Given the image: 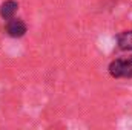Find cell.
I'll use <instances>...</instances> for the list:
<instances>
[{"label": "cell", "mask_w": 132, "mask_h": 130, "mask_svg": "<svg viewBox=\"0 0 132 130\" xmlns=\"http://www.w3.org/2000/svg\"><path fill=\"white\" fill-rule=\"evenodd\" d=\"M26 29L28 28H26L25 22L20 20V18H9L8 23H6V32H8L9 37H12V38L23 37L26 34Z\"/></svg>", "instance_id": "2"}, {"label": "cell", "mask_w": 132, "mask_h": 130, "mask_svg": "<svg viewBox=\"0 0 132 130\" xmlns=\"http://www.w3.org/2000/svg\"><path fill=\"white\" fill-rule=\"evenodd\" d=\"M17 9H19V3L15 0H6L0 6V15L5 20H9V18L14 17V14L17 12Z\"/></svg>", "instance_id": "3"}, {"label": "cell", "mask_w": 132, "mask_h": 130, "mask_svg": "<svg viewBox=\"0 0 132 130\" xmlns=\"http://www.w3.org/2000/svg\"><path fill=\"white\" fill-rule=\"evenodd\" d=\"M109 75L112 78H132V57L126 58H117L114 61H111V64L108 67Z\"/></svg>", "instance_id": "1"}, {"label": "cell", "mask_w": 132, "mask_h": 130, "mask_svg": "<svg viewBox=\"0 0 132 130\" xmlns=\"http://www.w3.org/2000/svg\"><path fill=\"white\" fill-rule=\"evenodd\" d=\"M117 44L121 51H132V31H125V32L118 34Z\"/></svg>", "instance_id": "4"}]
</instances>
